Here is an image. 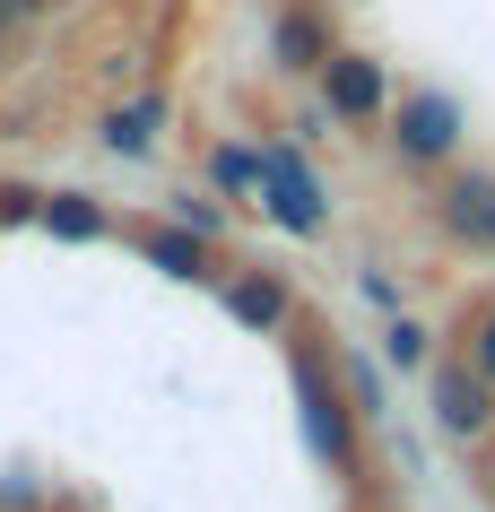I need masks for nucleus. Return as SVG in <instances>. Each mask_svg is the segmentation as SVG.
<instances>
[{
    "label": "nucleus",
    "instance_id": "412c9836",
    "mask_svg": "<svg viewBox=\"0 0 495 512\" xmlns=\"http://www.w3.org/2000/svg\"><path fill=\"white\" fill-rule=\"evenodd\" d=\"M487 486H495V460H487Z\"/></svg>",
    "mask_w": 495,
    "mask_h": 512
},
{
    "label": "nucleus",
    "instance_id": "aec40b11",
    "mask_svg": "<svg viewBox=\"0 0 495 512\" xmlns=\"http://www.w3.org/2000/svg\"><path fill=\"white\" fill-rule=\"evenodd\" d=\"M0 53H18V27H0Z\"/></svg>",
    "mask_w": 495,
    "mask_h": 512
},
{
    "label": "nucleus",
    "instance_id": "1a4fd4ad",
    "mask_svg": "<svg viewBox=\"0 0 495 512\" xmlns=\"http://www.w3.org/2000/svg\"><path fill=\"white\" fill-rule=\"evenodd\" d=\"M270 53H278V70H313V79H322V61L339 53V44H330V27L313 18V9H287V18L270 27Z\"/></svg>",
    "mask_w": 495,
    "mask_h": 512
},
{
    "label": "nucleus",
    "instance_id": "f3484780",
    "mask_svg": "<svg viewBox=\"0 0 495 512\" xmlns=\"http://www.w3.org/2000/svg\"><path fill=\"white\" fill-rule=\"evenodd\" d=\"M35 200H44V191H0V226H27Z\"/></svg>",
    "mask_w": 495,
    "mask_h": 512
},
{
    "label": "nucleus",
    "instance_id": "a211bd4d",
    "mask_svg": "<svg viewBox=\"0 0 495 512\" xmlns=\"http://www.w3.org/2000/svg\"><path fill=\"white\" fill-rule=\"evenodd\" d=\"M357 287H365V304H383V313H400V296H391V278H383V270H365Z\"/></svg>",
    "mask_w": 495,
    "mask_h": 512
},
{
    "label": "nucleus",
    "instance_id": "9b49d317",
    "mask_svg": "<svg viewBox=\"0 0 495 512\" xmlns=\"http://www.w3.org/2000/svg\"><path fill=\"white\" fill-rule=\"evenodd\" d=\"M35 226L53 243H96L105 235V209H96L87 191H44V200H35Z\"/></svg>",
    "mask_w": 495,
    "mask_h": 512
},
{
    "label": "nucleus",
    "instance_id": "2eb2a0df",
    "mask_svg": "<svg viewBox=\"0 0 495 512\" xmlns=\"http://www.w3.org/2000/svg\"><path fill=\"white\" fill-rule=\"evenodd\" d=\"M339 391H348V408H357V417H383V374H374V365H348V374H339Z\"/></svg>",
    "mask_w": 495,
    "mask_h": 512
},
{
    "label": "nucleus",
    "instance_id": "6e6552de",
    "mask_svg": "<svg viewBox=\"0 0 495 512\" xmlns=\"http://www.w3.org/2000/svg\"><path fill=\"white\" fill-rule=\"evenodd\" d=\"M96 139H105L113 157H148V148L165 139V96L148 87V96H131V105H113V113H105V131H96Z\"/></svg>",
    "mask_w": 495,
    "mask_h": 512
},
{
    "label": "nucleus",
    "instance_id": "dca6fc26",
    "mask_svg": "<svg viewBox=\"0 0 495 512\" xmlns=\"http://www.w3.org/2000/svg\"><path fill=\"white\" fill-rule=\"evenodd\" d=\"M461 365H469L478 382H495V304L478 313V322H469V348H461Z\"/></svg>",
    "mask_w": 495,
    "mask_h": 512
},
{
    "label": "nucleus",
    "instance_id": "ddd939ff",
    "mask_svg": "<svg viewBox=\"0 0 495 512\" xmlns=\"http://www.w3.org/2000/svg\"><path fill=\"white\" fill-rule=\"evenodd\" d=\"M383 356L400 365V374H426V365H435V330H426V322H409V313H391V330H383Z\"/></svg>",
    "mask_w": 495,
    "mask_h": 512
},
{
    "label": "nucleus",
    "instance_id": "39448f33",
    "mask_svg": "<svg viewBox=\"0 0 495 512\" xmlns=\"http://www.w3.org/2000/svg\"><path fill=\"white\" fill-rule=\"evenodd\" d=\"M391 139H400V157L409 165H435V157H452L461 148V105L452 96H400V113H391Z\"/></svg>",
    "mask_w": 495,
    "mask_h": 512
},
{
    "label": "nucleus",
    "instance_id": "f8f14e48",
    "mask_svg": "<svg viewBox=\"0 0 495 512\" xmlns=\"http://www.w3.org/2000/svg\"><path fill=\"white\" fill-rule=\"evenodd\" d=\"M261 174H270V157L244 148V139H218V148H209V183H218L226 200H261Z\"/></svg>",
    "mask_w": 495,
    "mask_h": 512
},
{
    "label": "nucleus",
    "instance_id": "9d476101",
    "mask_svg": "<svg viewBox=\"0 0 495 512\" xmlns=\"http://www.w3.org/2000/svg\"><path fill=\"white\" fill-rule=\"evenodd\" d=\"M139 261H148V270H165V278H218L209 270V243L200 235H183V226H148V235H139Z\"/></svg>",
    "mask_w": 495,
    "mask_h": 512
},
{
    "label": "nucleus",
    "instance_id": "4468645a",
    "mask_svg": "<svg viewBox=\"0 0 495 512\" xmlns=\"http://www.w3.org/2000/svg\"><path fill=\"white\" fill-rule=\"evenodd\" d=\"M165 200H174V226H183V235H226V209L218 200H209V191H165Z\"/></svg>",
    "mask_w": 495,
    "mask_h": 512
},
{
    "label": "nucleus",
    "instance_id": "7ed1b4c3",
    "mask_svg": "<svg viewBox=\"0 0 495 512\" xmlns=\"http://www.w3.org/2000/svg\"><path fill=\"white\" fill-rule=\"evenodd\" d=\"M426 408H435V426L452 434V443H478V434L495 426V382H478L461 356H435V365H426Z\"/></svg>",
    "mask_w": 495,
    "mask_h": 512
},
{
    "label": "nucleus",
    "instance_id": "f03ea898",
    "mask_svg": "<svg viewBox=\"0 0 495 512\" xmlns=\"http://www.w3.org/2000/svg\"><path fill=\"white\" fill-rule=\"evenodd\" d=\"M270 157V174H261V209H270V226H287V235H322L330 226V200H322V183H313V165L296 157V148H261Z\"/></svg>",
    "mask_w": 495,
    "mask_h": 512
},
{
    "label": "nucleus",
    "instance_id": "0eeeda50",
    "mask_svg": "<svg viewBox=\"0 0 495 512\" xmlns=\"http://www.w3.org/2000/svg\"><path fill=\"white\" fill-rule=\"evenodd\" d=\"M226 313L244 330H287L296 322V296H287L278 270H226Z\"/></svg>",
    "mask_w": 495,
    "mask_h": 512
},
{
    "label": "nucleus",
    "instance_id": "423d86ee",
    "mask_svg": "<svg viewBox=\"0 0 495 512\" xmlns=\"http://www.w3.org/2000/svg\"><path fill=\"white\" fill-rule=\"evenodd\" d=\"M435 217L461 252H495V174H452L435 191Z\"/></svg>",
    "mask_w": 495,
    "mask_h": 512
},
{
    "label": "nucleus",
    "instance_id": "6ab92c4d",
    "mask_svg": "<svg viewBox=\"0 0 495 512\" xmlns=\"http://www.w3.org/2000/svg\"><path fill=\"white\" fill-rule=\"evenodd\" d=\"M35 9H44V0H0V27H27Z\"/></svg>",
    "mask_w": 495,
    "mask_h": 512
},
{
    "label": "nucleus",
    "instance_id": "20e7f679",
    "mask_svg": "<svg viewBox=\"0 0 495 512\" xmlns=\"http://www.w3.org/2000/svg\"><path fill=\"white\" fill-rule=\"evenodd\" d=\"M391 105V70L374 53H330L322 61V113L330 122H383Z\"/></svg>",
    "mask_w": 495,
    "mask_h": 512
},
{
    "label": "nucleus",
    "instance_id": "f257e3e1",
    "mask_svg": "<svg viewBox=\"0 0 495 512\" xmlns=\"http://www.w3.org/2000/svg\"><path fill=\"white\" fill-rule=\"evenodd\" d=\"M296 417H304V452L322 460V469L357 460V408H348V391H339L322 348H296Z\"/></svg>",
    "mask_w": 495,
    "mask_h": 512
}]
</instances>
